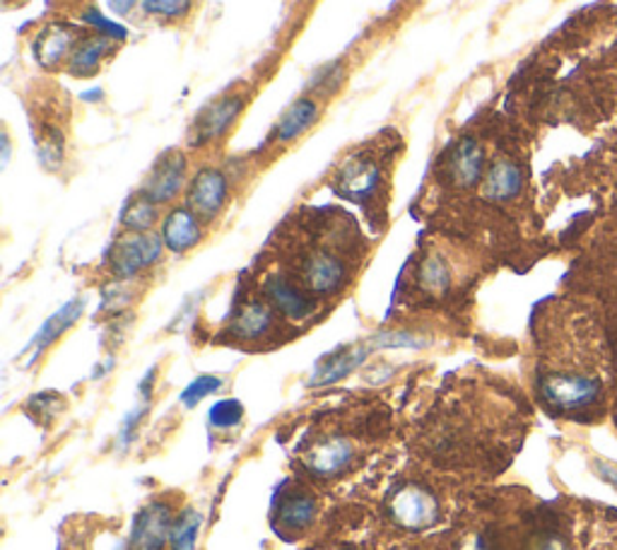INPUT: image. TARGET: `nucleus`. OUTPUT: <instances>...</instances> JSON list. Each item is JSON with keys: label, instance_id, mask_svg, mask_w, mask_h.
<instances>
[{"label": "nucleus", "instance_id": "f257e3e1", "mask_svg": "<svg viewBox=\"0 0 617 550\" xmlns=\"http://www.w3.org/2000/svg\"><path fill=\"white\" fill-rule=\"evenodd\" d=\"M539 392L545 404L559 412L581 410L601 396V382L589 374L551 372L539 380Z\"/></svg>", "mask_w": 617, "mask_h": 550}, {"label": "nucleus", "instance_id": "f03ea898", "mask_svg": "<svg viewBox=\"0 0 617 550\" xmlns=\"http://www.w3.org/2000/svg\"><path fill=\"white\" fill-rule=\"evenodd\" d=\"M388 514H391V519L398 526H403V529L420 531V529H430L432 524H437L441 510H439V500L434 498L430 490L408 483L403 488H398L391 500H388Z\"/></svg>", "mask_w": 617, "mask_h": 550}, {"label": "nucleus", "instance_id": "7ed1b4c3", "mask_svg": "<svg viewBox=\"0 0 617 550\" xmlns=\"http://www.w3.org/2000/svg\"><path fill=\"white\" fill-rule=\"evenodd\" d=\"M165 239L147 232H133L131 237L121 239L117 247L111 249L109 266L117 278H133L135 273L153 266L155 261L162 256Z\"/></svg>", "mask_w": 617, "mask_h": 550}, {"label": "nucleus", "instance_id": "20e7f679", "mask_svg": "<svg viewBox=\"0 0 617 550\" xmlns=\"http://www.w3.org/2000/svg\"><path fill=\"white\" fill-rule=\"evenodd\" d=\"M186 179V157L179 151H167L157 157L150 175H147L141 196L153 203H167L177 196Z\"/></svg>", "mask_w": 617, "mask_h": 550}, {"label": "nucleus", "instance_id": "39448f33", "mask_svg": "<svg viewBox=\"0 0 617 550\" xmlns=\"http://www.w3.org/2000/svg\"><path fill=\"white\" fill-rule=\"evenodd\" d=\"M227 191H230V183H227L222 171L205 167L193 177L189 187V208L198 217H203V220H213V217L222 211Z\"/></svg>", "mask_w": 617, "mask_h": 550}, {"label": "nucleus", "instance_id": "423d86ee", "mask_svg": "<svg viewBox=\"0 0 617 550\" xmlns=\"http://www.w3.org/2000/svg\"><path fill=\"white\" fill-rule=\"evenodd\" d=\"M302 278L306 290H312L314 295H334L348 283V266L340 256L322 249L306 256Z\"/></svg>", "mask_w": 617, "mask_h": 550}, {"label": "nucleus", "instance_id": "0eeeda50", "mask_svg": "<svg viewBox=\"0 0 617 550\" xmlns=\"http://www.w3.org/2000/svg\"><path fill=\"white\" fill-rule=\"evenodd\" d=\"M485 153L475 138H461L447 155V177L459 189H471L483 179Z\"/></svg>", "mask_w": 617, "mask_h": 550}, {"label": "nucleus", "instance_id": "6e6552de", "mask_svg": "<svg viewBox=\"0 0 617 550\" xmlns=\"http://www.w3.org/2000/svg\"><path fill=\"white\" fill-rule=\"evenodd\" d=\"M171 510L165 502H155L138 512L133 522L131 550H162L167 536H171Z\"/></svg>", "mask_w": 617, "mask_h": 550}, {"label": "nucleus", "instance_id": "1a4fd4ad", "mask_svg": "<svg viewBox=\"0 0 617 550\" xmlns=\"http://www.w3.org/2000/svg\"><path fill=\"white\" fill-rule=\"evenodd\" d=\"M246 105V99L242 95H227L222 99L213 101L208 109L201 111V117L196 119V143H213L217 138H222L230 125L239 119Z\"/></svg>", "mask_w": 617, "mask_h": 550}, {"label": "nucleus", "instance_id": "9d476101", "mask_svg": "<svg viewBox=\"0 0 617 550\" xmlns=\"http://www.w3.org/2000/svg\"><path fill=\"white\" fill-rule=\"evenodd\" d=\"M352 458H355V450H352V444L346 438H330L316 442L312 450L304 454V464L312 474L328 478L350 468Z\"/></svg>", "mask_w": 617, "mask_h": 550}, {"label": "nucleus", "instance_id": "9b49d317", "mask_svg": "<svg viewBox=\"0 0 617 550\" xmlns=\"http://www.w3.org/2000/svg\"><path fill=\"white\" fill-rule=\"evenodd\" d=\"M382 171L379 165L370 157H352L348 159V165L338 171L336 187L340 193H346L348 199L364 201L370 199L374 189L379 187Z\"/></svg>", "mask_w": 617, "mask_h": 550}, {"label": "nucleus", "instance_id": "f8f14e48", "mask_svg": "<svg viewBox=\"0 0 617 550\" xmlns=\"http://www.w3.org/2000/svg\"><path fill=\"white\" fill-rule=\"evenodd\" d=\"M263 290H266V297L273 307H278L285 316L294 321L306 319L314 312V302L308 300V295L297 288L285 275H270L266 285H263Z\"/></svg>", "mask_w": 617, "mask_h": 550}, {"label": "nucleus", "instance_id": "ddd939ff", "mask_svg": "<svg viewBox=\"0 0 617 550\" xmlns=\"http://www.w3.org/2000/svg\"><path fill=\"white\" fill-rule=\"evenodd\" d=\"M162 239L167 249L174 251V254H184L191 247H196L201 242L198 215L191 208L171 211L162 225Z\"/></svg>", "mask_w": 617, "mask_h": 550}, {"label": "nucleus", "instance_id": "4468645a", "mask_svg": "<svg viewBox=\"0 0 617 550\" xmlns=\"http://www.w3.org/2000/svg\"><path fill=\"white\" fill-rule=\"evenodd\" d=\"M521 187H523V175L519 165H513L511 159H497L483 181V196L487 201H497V203L511 201L519 196Z\"/></svg>", "mask_w": 617, "mask_h": 550}, {"label": "nucleus", "instance_id": "2eb2a0df", "mask_svg": "<svg viewBox=\"0 0 617 550\" xmlns=\"http://www.w3.org/2000/svg\"><path fill=\"white\" fill-rule=\"evenodd\" d=\"M318 121V105L314 97H300L282 113L276 125V138L280 143H292L304 135Z\"/></svg>", "mask_w": 617, "mask_h": 550}, {"label": "nucleus", "instance_id": "dca6fc26", "mask_svg": "<svg viewBox=\"0 0 617 550\" xmlns=\"http://www.w3.org/2000/svg\"><path fill=\"white\" fill-rule=\"evenodd\" d=\"M83 309H85V300H71L68 304H63L51 319L44 321V326L37 331V336H34L29 343V350H34V358H39V355L47 350L56 338H61L65 331L71 328L80 316H83Z\"/></svg>", "mask_w": 617, "mask_h": 550}, {"label": "nucleus", "instance_id": "f3484780", "mask_svg": "<svg viewBox=\"0 0 617 550\" xmlns=\"http://www.w3.org/2000/svg\"><path fill=\"white\" fill-rule=\"evenodd\" d=\"M109 41L111 39L101 37V34H95V37L77 39L71 56H68V71H71L77 77L95 75L99 71L101 59H105V56L111 49Z\"/></svg>", "mask_w": 617, "mask_h": 550}, {"label": "nucleus", "instance_id": "a211bd4d", "mask_svg": "<svg viewBox=\"0 0 617 550\" xmlns=\"http://www.w3.org/2000/svg\"><path fill=\"white\" fill-rule=\"evenodd\" d=\"M77 44L75 32L65 25H51L47 32L39 34L34 51H37V61L47 68L61 63L65 56H71L73 46Z\"/></svg>", "mask_w": 617, "mask_h": 550}, {"label": "nucleus", "instance_id": "6ab92c4d", "mask_svg": "<svg viewBox=\"0 0 617 550\" xmlns=\"http://www.w3.org/2000/svg\"><path fill=\"white\" fill-rule=\"evenodd\" d=\"M316 517V502L308 495H294L282 498L276 507V529L278 531H304Z\"/></svg>", "mask_w": 617, "mask_h": 550}, {"label": "nucleus", "instance_id": "aec40b11", "mask_svg": "<svg viewBox=\"0 0 617 550\" xmlns=\"http://www.w3.org/2000/svg\"><path fill=\"white\" fill-rule=\"evenodd\" d=\"M367 348L360 346V348H342L338 352L330 355V358H326L322 364H318V370L314 374V380L312 384L314 386H324V384H334L338 380H342V376H348L355 367L367 358Z\"/></svg>", "mask_w": 617, "mask_h": 550}, {"label": "nucleus", "instance_id": "412c9836", "mask_svg": "<svg viewBox=\"0 0 617 550\" xmlns=\"http://www.w3.org/2000/svg\"><path fill=\"white\" fill-rule=\"evenodd\" d=\"M270 324H273L270 307L263 304V302H249L237 312L232 331H234L237 338L254 340V338L266 336Z\"/></svg>", "mask_w": 617, "mask_h": 550}, {"label": "nucleus", "instance_id": "4be33fe9", "mask_svg": "<svg viewBox=\"0 0 617 550\" xmlns=\"http://www.w3.org/2000/svg\"><path fill=\"white\" fill-rule=\"evenodd\" d=\"M418 283L420 288L430 295H444L451 285V271L439 254H430L425 261L420 263L418 271Z\"/></svg>", "mask_w": 617, "mask_h": 550}, {"label": "nucleus", "instance_id": "5701e85b", "mask_svg": "<svg viewBox=\"0 0 617 550\" xmlns=\"http://www.w3.org/2000/svg\"><path fill=\"white\" fill-rule=\"evenodd\" d=\"M201 529V514L196 510H184L171 526V550H196Z\"/></svg>", "mask_w": 617, "mask_h": 550}, {"label": "nucleus", "instance_id": "b1692460", "mask_svg": "<svg viewBox=\"0 0 617 550\" xmlns=\"http://www.w3.org/2000/svg\"><path fill=\"white\" fill-rule=\"evenodd\" d=\"M157 220V203L147 201L145 196L131 201L125 205L121 223L131 229V232H147V229H153Z\"/></svg>", "mask_w": 617, "mask_h": 550}, {"label": "nucleus", "instance_id": "393cba45", "mask_svg": "<svg viewBox=\"0 0 617 550\" xmlns=\"http://www.w3.org/2000/svg\"><path fill=\"white\" fill-rule=\"evenodd\" d=\"M342 77H346V71H342L340 61L326 63L312 75V83H308V87H312L314 92H322V95H334V92L340 87Z\"/></svg>", "mask_w": 617, "mask_h": 550}, {"label": "nucleus", "instance_id": "a878e982", "mask_svg": "<svg viewBox=\"0 0 617 550\" xmlns=\"http://www.w3.org/2000/svg\"><path fill=\"white\" fill-rule=\"evenodd\" d=\"M193 0H143V10L150 17L177 20L189 15Z\"/></svg>", "mask_w": 617, "mask_h": 550}, {"label": "nucleus", "instance_id": "bb28decb", "mask_svg": "<svg viewBox=\"0 0 617 550\" xmlns=\"http://www.w3.org/2000/svg\"><path fill=\"white\" fill-rule=\"evenodd\" d=\"M220 386H222L220 376L203 374V376H198V380H193V382L186 386V392L181 394V400H184V404H186L189 408H193V406H198L205 396H213Z\"/></svg>", "mask_w": 617, "mask_h": 550}, {"label": "nucleus", "instance_id": "cd10ccee", "mask_svg": "<svg viewBox=\"0 0 617 550\" xmlns=\"http://www.w3.org/2000/svg\"><path fill=\"white\" fill-rule=\"evenodd\" d=\"M244 418V406L239 400H220L210 410V426L215 428H234Z\"/></svg>", "mask_w": 617, "mask_h": 550}, {"label": "nucleus", "instance_id": "c85d7f7f", "mask_svg": "<svg viewBox=\"0 0 617 550\" xmlns=\"http://www.w3.org/2000/svg\"><path fill=\"white\" fill-rule=\"evenodd\" d=\"M83 20L85 22H89V25L93 27H97L99 32L97 34H101V37H107V39H113V41H121V39H125L129 37V32H125V27H121L119 22H113V20H107L105 15L99 13L97 8H89L87 13L83 15Z\"/></svg>", "mask_w": 617, "mask_h": 550}, {"label": "nucleus", "instance_id": "c756f323", "mask_svg": "<svg viewBox=\"0 0 617 550\" xmlns=\"http://www.w3.org/2000/svg\"><path fill=\"white\" fill-rule=\"evenodd\" d=\"M135 5H138V0H109L113 15H129Z\"/></svg>", "mask_w": 617, "mask_h": 550}, {"label": "nucleus", "instance_id": "7c9ffc66", "mask_svg": "<svg viewBox=\"0 0 617 550\" xmlns=\"http://www.w3.org/2000/svg\"><path fill=\"white\" fill-rule=\"evenodd\" d=\"M539 550H567V543L559 536H545L539 543Z\"/></svg>", "mask_w": 617, "mask_h": 550}, {"label": "nucleus", "instance_id": "2f4dec72", "mask_svg": "<svg viewBox=\"0 0 617 550\" xmlns=\"http://www.w3.org/2000/svg\"><path fill=\"white\" fill-rule=\"evenodd\" d=\"M596 468H598V474H601V478H603V480H608L610 486H615V488H617V471H615V468L605 466V464H601V462L596 464Z\"/></svg>", "mask_w": 617, "mask_h": 550}, {"label": "nucleus", "instance_id": "473e14b6", "mask_svg": "<svg viewBox=\"0 0 617 550\" xmlns=\"http://www.w3.org/2000/svg\"><path fill=\"white\" fill-rule=\"evenodd\" d=\"M8 157H10V141H8V135L3 133V165H8Z\"/></svg>", "mask_w": 617, "mask_h": 550}]
</instances>
